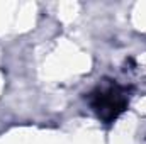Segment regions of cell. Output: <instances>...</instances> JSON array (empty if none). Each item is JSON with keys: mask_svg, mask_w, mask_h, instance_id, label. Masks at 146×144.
Wrapping results in <instances>:
<instances>
[{"mask_svg": "<svg viewBox=\"0 0 146 144\" xmlns=\"http://www.w3.org/2000/svg\"><path fill=\"white\" fill-rule=\"evenodd\" d=\"M124 105H126V98L119 87H107L99 90L92 100V107L97 110L99 117L106 120H110L117 114H121L124 110Z\"/></svg>", "mask_w": 146, "mask_h": 144, "instance_id": "cell-1", "label": "cell"}]
</instances>
